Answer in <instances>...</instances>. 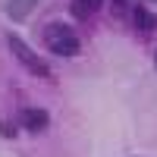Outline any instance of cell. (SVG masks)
Instances as JSON below:
<instances>
[{"instance_id": "obj_8", "label": "cell", "mask_w": 157, "mask_h": 157, "mask_svg": "<svg viewBox=\"0 0 157 157\" xmlns=\"http://www.w3.org/2000/svg\"><path fill=\"white\" fill-rule=\"evenodd\" d=\"M154 66H157V54H154Z\"/></svg>"}, {"instance_id": "obj_7", "label": "cell", "mask_w": 157, "mask_h": 157, "mask_svg": "<svg viewBox=\"0 0 157 157\" xmlns=\"http://www.w3.org/2000/svg\"><path fill=\"white\" fill-rule=\"evenodd\" d=\"M0 132H3L6 138H16V129H13V123H0Z\"/></svg>"}, {"instance_id": "obj_1", "label": "cell", "mask_w": 157, "mask_h": 157, "mask_svg": "<svg viewBox=\"0 0 157 157\" xmlns=\"http://www.w3.org/2000/svg\"><path fill=\"white\" fill-rule=\"evenodd\" d=\"M44 44H47L50 54H57V57H75L78 47H82L75 29L66 25V22H47V29H44Z\"/></svg>"}, {"instance_id": "obj_2", "label": "cell", "mask_w": 157, "mask_h": 157, "mask_svg": "<svg viewBox=\"0 0 157 157\" xmlns=\"http://www.w3.org/2000/svg\"><path fill=\"white\" fill-rule=\"evenodd\" d=\"M6 44H10V50H13V57H16L32 75H38V78H50V66H47V63L38 57L25 41H22L19 35H6Z\"/></svg>"}, {"instance_id": "obj_3", "label": "cell", "mask_w": 157, "mask_h": 157, "mask_svg": "<svg viewBox=\"0 0 157 157\" xmlns=\"http://www.w3.org/2000/svg\"><path fill=\"white\" fill-rule=\"evenodd\" d=\"M19 126L29 129V132H41V129L50 126V113L47 110H38V107H25L19 113Z\"/></svg>"}, {"instance_id": "obj_5", "label": "cell", "mask_w": 157, "mask_h": 157, "mask_svg": "<svg viewBox=\"0 0 157 157\" xmlns=\"http://www.w3.org/2000/svg\"><path fill=\"white\" fill-rule=\"evenodd\" d=\"M132 22L138 25V32H157V16H154V13L148 10V6H135L132 10Z\"/></svg>"}, {"instance_id": "obj_4", "label": "cell", "mask_w": 157, "mask_h": 157, "mask_svg": "<svg viewBox=\"0 0 157 157\" xmlns=\"http://www.w3.org/2000/svg\"><path fill=\"white\" fill-rule=\"evenodd\" d=\"M35 6H38V0H0V10H3L13 22L29 19L32 13H35Z\"/></svg>"}, {"instance_id": "obj_6", "label": "cell", "mask_w": 157, "mask_h": 157, "mask_svg": "<svg viewBox=\"0 0 157 157\" xmlns=\"http://www.w3.org/2000/svg\"><path fill=\"white\" fill-rule=\"evenodd\" d=\"M101 3H104V0H72V3H69V13H72L75 19H88L91 13L101 10Z\"/></svg>"}]
</instances>
